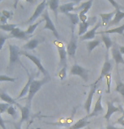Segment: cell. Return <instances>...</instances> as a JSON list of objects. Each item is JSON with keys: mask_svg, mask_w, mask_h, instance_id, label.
<instances>
[{"mask_svg": "<svg viewBox=\"0 0 124 129\" xmlns=\"http://www.w3.org/2000/svg\"><path fill=\"white\" fill-rule=\"evenodd\" d=\"M50 79H51V78L44 77L41 80H35V79L33 80L30 84V86L29 93L27 94V98H26V106H28L30 107L31 106V102H32L34 96H35L36 94L42 88L43 85L50 81Z\"/></svg>", "mask_w": 124, "mask_h": 129, "instance_id": "1", "label": "cell"}, {"mask_svg": "<svg viewBox=\"0 0 124 129\" xmlns=\"http://www.w3.org/2000/svg\"><path fill=\"white\" fill-rule=\"evenodd\" d=\"M54 45L57 48V52L59 54V68H64L67 66V48L65 47L64 42L60 41V40L54 41Z\"/></svg>", "mask_w": 124, "mask_h": 129, "instance_id": "2", "label": "cell"}, {"mask_svg": "<svg viewBox=\"0 0 124 129\" xmlns=\"http://www.w3.org/2000/svg\"><path fill=\"white\" fill-rule=\"evenodd\" d=\"M101 82L100 79H97L96 82L93 83L90 85V88H89V91L88 94V97H87L85 102H84V110H85L87 115L90 113V110H91V106H92V101H93V98H94V94L96 92V89L99 86V83Z\"/></svg>", "mask_w": 124, "mask_h": 129, "instance_id": "3", "label": "cell"}, {"mask_svg": "<svg viewBox=\"0 0 124 129\" xmlns=\"http://www.w3.org/2000/svg\"><path fill=\"white\" fill-rule=\"evenodd\" d=\"M21 55L25 56L27 58H29L31 62H33L35 63V65L36 66V68L38 69V70L40 71L41 73H42L43 75H44V77H47V78H51L50 75H49V73L47 72V70L45 69L44 66L42 65V63H41V61L39 57H37L35 55H32V54H30V53L25 52V51H21L20 52Z\"/></svg>", "mask_w": 124, "mask_h": 129, "instance_id": "4", "label": "cell"}, {"mask_svg": "<svg viewBox=\"0 0 124 129\" xmlns=\"http://www.w3.org/2000/svg\"><path fill=\"white\" fill-rule=\"evenodd\" d=\"M89 70L79 66L77 63H74L72 66L71 69H70V74L79 76L84 82H88L89 77Z\"/></svg>", "mask_w": 124, "mask_h": 129, "instance_id": "5", "label": "cell"}, {"mask_svg": "<svg viewBox=\"0 0 124 129\" xmlns=\"http://www.w3.org/2000/svg\"><path fill=\"white\" fill-rule=\"evenodd\" d=\"M9 67H12L14 63L16 62H18V61H19V62L23 66V64L20 62V61H19V56L21 55L20 54V52H21L20 48L16 45L9 44ZM24 69H25V68L24 67Z\"/></svg>", "mask_w": 124, "mask_h": 129, "instance_id": "6", "label": "cell"}, {"mask_svg": "<svg viewBox=\"0 0 124 129\" xmlns=\"http://www.w3.org/2000/svg\"><path fill=\"white\" fill-rule=\"evenodd\" d=\"M42 18L45 19L46 21V25L43 28V30H50L52 32V34L54 35V36L57 38V40H60L61 36L59 35V33L57 32V29H56V26L54 25V23L52 22V20L50 18L49 13H48L47 9H46L44 11V13L42 14Z\"/></svg>", "mask_w": 124, "mask_h": 129, "instance_id": "7", "label": "cell"}, {"mask_svg": "<svg viewBox=\"0 0 124 129\" xmlns=\"http://www.w3.org/2000/svg\"><path fill=\"white\" fill-rule=\"evenodd\" d=\"M74 28L72 27V35H71V39H70L69 44L67 46V52L68 56H69L70 57H74L75 54H76V51L78 47V40L77 36L74 34Z\"/></svg>", "mask_w": 124, "mask_h": 129, "instance_id": "8", "label": "cell"}, {"mask_svg": "<svg viewBox=\"0 0 124 129\" xmlns=\"http://www.w3.org/2000/svg\"><path fill=\"white\" fill-rule=\"evenodd\" d=\"M106 106H107V110L106 112L104 115V118L106 119V121L109 122L111 116L116 112H122L123 113V109L121 106H116L114 105L113 101H107L106 102Z\"/></svg>", "mask_w": 124, "mask_h": 129, "instance_id": "9", "label": "cell"}, {"mask_svg": "<svg viewBox=\"0 0 124 129\" xmlns=\"http://www.w3.org/2000/svg\"><path fill=\"white\" fill-rule=\"evenodd\" d=\"M97 21V18L96 16L94 17H89L88 20L86 22L83 23V22H79V32H78V36H82L85 34L87 31H88V28L89 26H92L93 25L96 23Z\"/></svg>", "mask_w": 124, "mask_h": 129, "instance_id": "10", "label": "cell"}, {"mask_svg": "<svg viewBox=\"0 0 124 129\" xmlns=\"http://www.w3.org/2000/svg\"><path fill=\"white\" fill-rule=\"evenodd\" d=\"M104 113V107L102 106V94H101L97 99V101L95 104V106H94V109L93 111H91L90 113L88 114L86 116L87 118H91V117H94V116H97L101 114Z\"/></svg>", "mask_w": 124, "mask_h": 129, "instance_id": "11", "label": "cell"}, {"mask_svg": "<svg viewBox=\"0 0 124 129\" xmlns=\"http://www.w3.org/2000/svg\"><path fill=\"white\" fill-rule=\"evenodd\" d=\"M111 52L116 67H118L119 64H124V59L122 54H121L120 50H119V45L116 44V43H113V46L111 49Z\"/></svg>", "mask_w": 124, "mask_h": 129, "instance_id": "12", "label": "cell"}, {"mask_svg": "<svg viewBox=\"0 0 124 129\" xmlns=\"http://www.w3.org/2000/svg\"><path fill=\"white\" fill-rule=\"evenodd\" d=\"M112 62L110 61V58H109V52H106V57H105V62L103 63V67H102L101 74H100V77L98 78V79L101 80L103 78L106 77V74L111 73V70H112Z\"/></svg>", "mask_w": 124, "mask_h": 129, "instance_id": "13", "label": "cell"}, {"mask_svg": "<svg viewBox=\"0 0 124 129\" xmlns=\"http://www.w3.org/2000/svg\"><path fill=\"white\" fill-rule=\"evenodd\" d=\"M47 4H48L47 0H43V1L41 2L39 5H37L35 12H34V14L31 15L30 18L28 19L27 23H32V22H34V21L36 20V19H38L41 15H42V14L44 13L45 9H46V7H47Z\"/></svg>", "mask_w": 124, "mask_h": 129, "instance_id": "14", "label": "cell"}, {"mask_svg": "<svg viewBox=\"0 0 124 129\" xmlns=\"http://www.w3.org/2000/svg\"><path fill=\"white\" fill-rule=\"evenodd\" d=\"M102 24L100 22H97V24L94 26L93 28L90 29L89 30H88L87 32L84 34V36H80V40L81 41H91L92 39H95L96 35V30L99 27H101Z\"/></svg>", "mask_w": 124, "mask_h": 129, "instance_id": "15", "label": "cell"}, {"mask_svg": "<svg viewBox=\"0 0 124 129\" xmlns=\"http://www.w3.org/2000/svg\"><path fill=\"white\" fill-rule=\"evenodd\" d=\"M9 36H10L11 38H17V39H20V40H25V41L29 40L30 37V36L27 35L25 31L20 30L18 27L14 29L11 32H9Z\"/></svg>", "mask_w": 124, "mask_h": 129, "instance_id": "16", "label": "cell"}, {"mask_svg": "<svg viewBox=\"0 0 124 129\" xmlns=\"http://www.w3.org/2000/svg\"><path fill=\"white\" fill-rule=\"evenodd\" d=\"M18 108L21 111V119L19 121V123L22 124L24 121H28L29 117H30V107L28 106H21L20 104H18Z\"/></svg>", "mask_w": 124, "mask_h": 129, "instance_id": "17", "label": "cell"}, {"mask_svg": "<svg viewBox=\"0 0 124 129\" xmlns=\"http://www.w3.org/2000/svg\"><path fill=\"white\" fill-rule=\"evenodd\" d=\"M27 74H28V77H29L28 78V81L25 84V86H24V88L22 89V90L20 91V93H19V94L18 96H17V98L15 100L22 99V98H24V97L26 95V94H28V93H29L30 86V84H31V83H32V81L34 80V79H33V77L30 74V73H27Z\"/></svg>", "mask_w": 124, "mask_h": 129, "instance_id": "18", "label": "cell"}, {"mask_svg": "<svg viewBox=\"0 0 124 129\" xmlns=\"http://www.w3.org/2000/svg\"><path fill=\"white\" fill-rule=\"evenodd\" d=\"M122 19H124V12H121L120 9H116V14L114 16V18L112 19V20L111 21L110 24L107 25V28L109 30V28L111 26H114V25H116L120 23V21Z\"/></svg>", "mask_w": 124, "mask_h": 129, "instance_id": "19", "label": "cell"}, {"mask_svg": "<svg viewBox=\"0 0 124 129\" xmlns=\"http://www.w3.org/2000/svg\"><path fill=\"white\" fill-rule=\"evenodd\" d=\"M115 91L117 92L124 98V83L121 81L120 74H119L118 69L116 71V89Z\"/></svg>", "mask_w": 124, "mask_h": 129, "instance_id": "20", "label": "cell"}, {"mask_svg": "<svg viewBox=\"0 0 124 129\" xmlns=\"http://www.w3.org/2000/svg\"><path fill=\"white\" fill-rule=\"evenodd\" d=\"M115 14H116V9H115V11L111 12V13L100 14L99 15L101 17V19H102V25L107 27V25L110 24V22L112 20V19L114 18Z\"/></svg>", "mask_w": 124, "mask_h": 129, "instance_id": "21", "label": "cell"}, {"mask_svg": "<svg viewBox=\"0 0 124 129\" xmlns=\"http://www.w3.org/2000/svg\"><path fill=\"white\" fill-rule=\"evenodd\" d=\"M90 123L88 121V118L86 117H83L79 120H78L74 124H73L71 126H69V129H82L84 127H85L86 126H88Z\"/></svg>", "mask_w": 124, "mask_h": 129, "instance_id": "22", "label": "cell"}, {"mask_svg": "<svg viewBox=\"0 0 124 129\" xmlns=\"http://www.w3.org/2000/svg\"><path fill=\"white\" fill-rule=\"evenodd\" d=\"M41 41H41L38 37L31 39V40L28 41V42L23 46V48L25 50H34L38 47Z\"/></svg>", "mask_w": 124, "mask_h": 129, "instance_id": "23", "label": "cell"}, {"mask_svg": "<svg viewBox=\"0 0 124 129\" xmlns=\"http://www.w3.org/2000/svg\"><path fill=\"white\" fill-rule=\"evenodd\" d=\"M74 5H75V4L74 3V2H70V3L64 4H63V5L59 6L58 11L62 14H68L69 13H70V12L74 11Z\"/></svg>", "mask_w": 124, "mask_h": 129, "instance_id": "24", "label": "cell"}, {"mask_svg": "<svg viewBox=\"0 0 124 129\" xmlns=\"http://www.w3.org/2000/svg\"><path fill=\"white\" fill-rule=\"evenodd\" d=\"M0 100L1 101H4L5 103L7 104H9L11 105V106H18V102L16 101L15 99L12 98V97L9 95V94H8L6 93V92H2V93H0Z\"/></svg>", "mask_w": 124, "mask_h": 129, "instance_id": "25", "label": "cell"}, {"mask_svg": "<svg viewBox=\"0 0 124 129\" xmlns=\"http://www.w3.org/2000/svg\"><path fill=\"white\" fill-rule=\"evenodd\" d=\"M48 5H49L50 9L54 13L55 18H56V22L57 21V14H58V9H59V0H49L48 2Z\"/></svg>", "mask_w": 124, "mask_h": 129, "instance_id": "26", "label": "cell"}, {"mask_svg": "<svg viewBox=\"0 0 124 129\" xmlns=\"http://www.w3.org/2000/svg\"><path fill=\"white\" fill-rule=\"evenodd\" d=\"M120 34V35H123L124 34V25L118 26V27L113 28V29H109L105 31H101V32H96V34H100V35H102V34Z\"/></svg>", "mask_w": 124, "mask_h": 129, "instance_id": "27", "label": "cell"}, {"mask_svg": "<svg viewBox=\"0 0 124 129\" xmlns=\"http://www.w3.org/2000/svg\"><path fill=\"white\" fill-rule=\"evenodd\" d=\"M101 41H103L104 44L106 46V52H109V51H110V49H111V47H112V46H113V42L108 34H102Z\"/></svg>", "mask_w": 124, "mask_h": 129, "instance_id": "28", "label": "cell"}, {"mask_svg": "<svg viewBox=\"0 0 124 129\" xmlns=\"http://www.w3.org/2000/svg\"><path fill=\"white\" fill-rule=\"evenodd\" d=\"M101 41L99 40V39H94V40L88 41V42H87V44H86V47H87V51H88L89 54H90L91 52L95 48L99 47V46L101 45Z\"/></svg>", "mask_w": 124, "mask_h": 129, "instance_id": "29", "label": "cell"}, {"mask_svg": "<svg viewBox=\"0 0 124 129\" xmlns=\"http://www.w3.org/2000/svg\"><path fill=\"white\" fill-rule=\"evenodd\" d=\"M66 15L69 17L70 19V22H71V27H75L76 25H79L80 22L79 16V14L76 13H69Z\"/></svg>", "mask_w": 124, "mask_h": 129, "instance_id": "30", "label": "cell"}, {"mask_svg": "<svg viewBox=\"0 0 124 129\" xmlns=\"http://www.w3.org/2000/svg\"><path fill=\"white\" fill-rule=\"evenodd\" d=\"M93 1L94 0H89L87 2H84L81 4H79V6L74 8V11L77 12V11H82L83 9H88L89 10V9L92 7V4H93Z\"/></svg>", "mask_w": 124, "mask_h": 129, "instance_id": "31", "label": "cell"}, {"mask_svg": "<svg viewBox=\"0 0 124 129\" xmlns=\"http://www.w3.org/2000/svg\"><path fill=\"white\" fill-rule=\"evenodd\" d=\"M43 21H45V19L42 18L41 19H40L39 21H37V22H36L35 24H33V25H30L28 27L27 30H25L26 34H27V35H29V36L32 35V34L34 33V31L36 30V29L37 28V26H38L39 25H40L41 23H42Z\"/></svg>", "mask_w": 124, "mask_h": 129, "instance_id": "32", "label": "cell"}, {"mask_svg": "<svg viewBox=\"0 0 124 129\" xmlns=\"http://www.w3.org/2000/svg\"><path fill=\"white\" fill-rule=\"evenodd\" d=\"M17 25H16V24H4V25L0 24V30L7 31V32H11L14 29L17 27Z\"/></svg>", "mask_w": 124, "mask_h": 129, "instance_id": "33", "label": "cell"}, {"mask_svg": "<svg viewBox=\"0 0 124 129\" xmlns=\"http://www.w3.org/2000/svg\"><path fill=\"white\" fill-rule=\"evenodd\" d=\"M9 38H11L9 35H7V34H4L3 32H0V50H2L5 41H7V39H9Z\"/></svg>", "mask_w": 124, "mask_h": 129, "instance_id": "34", "label": "cell"}, {"mask_svg": "<svg viewBox=\"0 0 124 129\" xmlns=\"http://www.w3.org/2000/svg\"><path fill=\"white\" fill-rule=\"evenodd\" d=\"M105 79L106 80V93L110 94L111 93V73L106 74Z\"/></svg>", "mask_w": 124, "mask_h": 129, "instance_id": "35", "label": "cell"}, {"mask_svg": "<svg viewBox=\"0 0 124 129\" xmlns=\"http://www.w3.org/2000/svg\"><path fill=\"white\" fill-rule=\"evenodd\" d=\"M7 113H8L9 116H11L13 118H14V119L17 118V112H16V110L14 106H11V105L9 106L8 111H7Z\"/></svg>", "mask_w": 124, "mask_h": 129, "instance_id": "36", "label": "cell"}, {"mask_svg": "<svg viewBox=\"0 0 124 129\" xmlns=\"http://www.w3.org/2000/svg\"><path fill=\"white\" fill-rule=\"evenodd\" d=\"M66 76H67V66H65L64 68H62L59 73H58V78L61 80H64Z\"/></svg>", "mask_w": 124, "mask_h": 129, "instance_id": "37", "label": "cell"}, {"mask_svg": "<svg viewBox=\"0 0 124 129\" xmlns=\"http://www.w3.org/2000/svg\"><path fill=\"white\" fill-rule=\"evenodd\" d=\"M16 79L9 77L7 75H0V82H15Z\"/></svg>", "mask_w": 124, "mask_h": 129, "instance_id": "38", "label": "cell"}, {"mask_svg": "<svg viewBox=\"0 0 124 129\" xmlns=\"http://www.w3.org/2000/svg\"><path fill=\"white\" fill-rule=\"evenodd\" d=\"M1 13L8 19H12V18H13V16H14V13L12 11H9V10H5V9H4V10L1 11Z\"/></svg>", "mask_w": 124, "mask_h": 129, "instance_id": "39", "label": "cell"}, {"mask_svg": "<svg viewBox=\"0 0 124 129\" xmlns=\"http://www.w3.org/2000/svg\"><path fill=\"white\" fill-rule=\"evenodd\" d=\"M9 106H10V105L7 104V103H5V102H4V103H0V114L7 112Z\"/></svg>", "mask_w": 124, "mask_h": 129, "instance_id": "40", "label": "cell"}, {"mask_svg": "<svg viewBox=\"0 0 124 129\" xmlns=\"http://www.w3.org/2000/svg\"><path fill=\"white\" fill-rule=\"evenodd\" d=\"M115 124L116 125H120L122 127H124V114H122V116L117 119V121H116Z\"/></svg>", "mask_w": 124, "mask_h": 129, "instance_id": "41", "label": "cell"}, {"mask_svg": "<svg viewBox=\"0 0 124 129\" xmlns=\"http://www.w3.org/2000/svg\"><path fill=\"white\" fill-rule=\"evenodd\" d=\"M107 1L114 7V8H115V9H121V6L119 5L117 3H116L115 0H107Z\"/></svg>", "mask_w": 124, "mask_h": 129, "instance_id": "42", "label": "cell"}, {"mask_svg": "<svg viewBox=\"0 0 124 129\" xmlns=\"http://www.w3.org/2000/svg\"><path fill=\"white\" fill-rule=\"evenodd\" d=\"M0 24H2V25L8 24V19L5 16H4L2 13H0Z\"/></svg>", "mask_w": 124, "mask_h": 129, "instance_id": "43", "label": "cell"}, {"mask_svg": "<svg viewBox=\"0 0 124 129\" xmlns=\"http://www.w3.org/2000/svg\"><path fill=\"white\" fill-rule=\"evenodd\" d=\"M0 126L2 127V129H7L5 126V121L1 116V114H0Z\"/></svg>", "mask_w": 124, "mask_h": 129, "instance_id": "44", "label": "cell"}, {"mask_svg": "<svg viewBox=\"0 0 124 129\" xmlns=\"http://www.w3.org/2000/svg\"><path fill=\"white\" fill-rule=\"evenodd\" d=\"M106 129H124V127L120 128V127H117V126H115L114 125H111V124H108Z\"/></svg>", "mask_w": 124, "mask_h": 129, "instance_id": "45", "label": "cell"}, {"mask_svg": "<svg viewBox=\"0 0 124 129\" xmlns=\"http://www.w3.org/2000/svg\"><path fill=\"white\" fill-rule=\"evenodd\" d=\"M13 125L14 126V128H15V129H22V128H21V123L13 122Z\"/></svg>", "mask_w": 124, "mask_h": 129, "instance_id": "46", "label": "cell"}, {"mask_svg": "<svg viewBox=\"0 0 124 129\" xmlns=\"http://www.w3.org/2000/svg\"><path fill=\"white\" fill-rule=\"evenodd\" d=\"M119 50H120L121 54L124 55V46H119Z\"/></svg>", "mask_w": 124, "mask_h": 129, "instance_id": "47", "label": "cell"}, {"mask_svg": "<svg viewBox=\"0 0 124 129\" xmlns=\"http://www.w3.org/2000/svg\"><path fill=\"white\" fill-rule=\"evenodd\" d=\"M81 1H83V0H73V2H74L75 4H79Z\"/></svg>", "mask_w": 124, "mask_h": 129, "instance_id": "48", "label": "cell"}, {"mask_svg": "<svg viewBox=\"0 0 124 129\" xmlns=\"http://www.w3.org/2000/svg\"><path fill=\"white\" fill-rule=\"evenodd\" d=\"M19 1V0H14V9H16V8H17V4H18Z\"/></svg>", "mask_w": 124, "mask_h": 129, "instance_id": "49", "label": "cell"}, {"mask_svg": "<svg viewBox=\"0 0 124 129\" xmlns=\"http://www.w3.org/2000/svg\"><path fill=\"white\" fill-rule=\"evenodd\" d=\"M26 2H28V3H30V4H33V3H35V0H25Z\"/></svg>", "mask_w": 124, "mask_h": 129, "instance_id": "50", "label": "cell"}, {"mask_svg": "<svg viewBox=\"0 0 124 129\" xmlns=\"http://www.w3.org/2000/svg\"><path fill=\"white\" fill-rule=\"evenodd\" d=\"M2 1H4V0H0V3H1V2H2Z\"/></svg>", "mask_w": 124, "mask_h": 129, "instance_id": "51", "label": "cell"}, {"mask_svg": "<svg viewBox=\"0 0 124 129\" xmlns=\"http://www.w3.org/2000/svg\"><path fill=\"white\" fill-rule=\"evenodd\" d=\"M123 114H124V110H123Z\"/></svg>", "mask_w": 124, "mask_h": 129, "instance_id": "52", "label": "cell"}, {"mask_svg": "<svg viewBox=\"0 0 124 129\" xmlns=\"http://www.w3.org/2000/svg\"><path fill=\"white\" fill-rule=\"evenodd\" d=\"M123 36H124V34H123Z\"/></svg>", "mask_w": 124, "mask_h": 129, "instance_id": "53", "label": "cell"}]
</instances>
